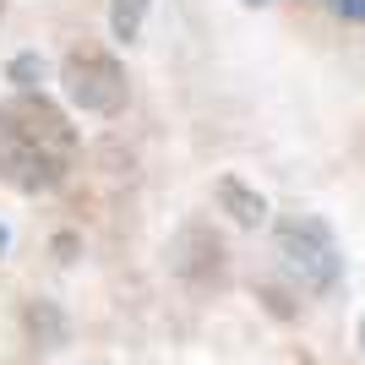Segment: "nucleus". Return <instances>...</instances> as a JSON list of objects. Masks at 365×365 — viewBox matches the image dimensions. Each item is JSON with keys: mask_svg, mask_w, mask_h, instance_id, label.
Instances as JSON below:
<instances>
[{"mask_svg": "<svg viewBox=\"0 0 365 365\" xmlns=\"http://www.w3.org/2000/svg\"><path fill=\"white\" fill-rule=\"evenodd\" d=\"M61 88L82 115H120L125 109V71L104 49H71L61 66Z\"/></svg>", "mask_w": 365, "mask_h": 365, "instance_id": "7ed1b4c3", "label": "nucleus"}, {"mask_svg": "<svg viewBox=\"0 0 365 365\" xmlns=\"http://www.w3.org/2000/svg\"><path fill=\"white\" fill-rule=\"evenodd\" d=\"M338 16H349V22H365V0H327Z\"/></svg>", "mask_w": 365, "mask_h": 365, "instance_id": "1a4fd4ad", "label": "nucleus"}, {"mask_svg": "<svg viewBox=\"0 0 365 365\" xmlns=\"http://www.w3.org/2000/svg\"><path fill=\"white\" fill-rule=\"evenodd\" d=\"M169 267H175L191 289H224L229 284V251L207 224H191L169 240Z\"/></svg>", "mask_w": 365, "mask_h": 365, "instance_id": "20e7f679", "label": "nucleus"}, {"mask_svg": "<svg viewBox=\"0 0 365 365\" xmlns=\"http://www.w3.org/2000/svg\"><path fill=\"white\" fill-rule=\"evenodd\" d=\"M6 76L16 82V93H38L44 88V76H49V66H44V55H11V66H6Z\"/></svg>", "mask_w": 365, "mask_h": 365, "instance_id": "6e6552de", "label": "nucleus"}, {"mask_svg": "<svg viewBox=\"0 0 365 365\" xmlns=\"http://www.w3.org/2000/svg\"><path fill=\"white\" fill-rule=\"evenodd\" d=\"M76 125L44 93H16L0 104V180L22 197H44L71 180Z\"/></svg>", "mask_w": 365, "mask_h": 365, "instance_id": "f257e3e1", "label": "nucleus"}, {"mask_svg": "<svg viewBox=\"0 0 365 365\" xmlns=\"http://www.w3.org/2000/svg\"><path fill=\"white\" fill-rule=\"evenodd\" d=\"M360 354H365V322H360Z\"/></svg>", "mask_w": 365, "mask_h": 365, "instance_id": "9b49d317", "label": "nucleus"}, {"mask_svg": "<svg viewBox=\"0 0 365 365\" xmlns=\"http://www.w3.org/2000/svg\"><path fill=\"white\" fill-rule=\"evenodd\" d=\"M251 6H262V0H251Z\"/></svg>", "mask_w": 365, "mask_h": 365, "instance_id": "ddd939ff", "label": "nucleus"}, {"mask_svg": "<svg viewBox=\"0 0 365 365\" xmlns=\"http://www.w3.org/2000/svg\"><path fill=\"white\" fill-rule=\"evenodd\" d=\"M6 245H11V235H6V224H0V257H6Z\"/></svg>", "mask_w": 365, "mask_h": 365, "instance_id": "9d476101", "label": "nucleus"}, {"mask_svg": "<svg viewBox=\"0 0 365 365\" xmlns=\"http://www.w3.org/2000/svg\"><path fill=\"white\" fill-rule=\"evenodd\" d=\"M28 327H33V338H38L44 349H61V344H66V317L49 300H33L28 305Z\"/></svg>", "mask_w": 365, "mask_h": 365, "instance_id": "423d86ee", "label": "nucleus"}, {"mask_svg": "<svg viewBox=\"0 0 365 365\" xmlns=\"http://www.w3.org/2000/svg\"><path fill=\"white\" fill-rule=\"evenodd\" d=\"M148 6L153 0H109V33H115L120 44H131L142 33V22H148Z\"/></svg>", "mask_w": 365, "mask_h": 365, "instance_id": "0eeeda50", "label": "nucleus"}, {"mask_svg": "<svg viewBox=\"0 0 365 365\" xmlns=\"http://www.w3.org/2000/svg\"><path fill=\"white\" fill-rule=\"evenodd\" d=\"M0 16H6V0H0Z\"/></svg>", "mask_w": 365, "mask_h": 365, "instance_id": "f8f14e48", "label": "nucleus"}, {"mask_svg": "<svg viewBox=\"0 0 365 365\" xmlns=\"http://www.w3.org/2000/svg\"><path fill=\"white\" fill-rule=\"evenodd\" d=\"M213 197H218V207H224L235 224H245V229H257L262 218H267V202H262V191H251V185L235 180V175H218V180H213Z\"/></svg>", "mask_w": 365, "mask_h": 365, "instance_id": "39448f33", "label": "nucleus"}, {"mask_svg": "<svg viewBox=\"0 0 365 365\" xmlns=\"http://www.w3.org/2000/svg\"><path fill=\"white\" fill-rule=\"evenodd\" d=\"M273 240H278V257H284L289 278L305 294H317V300L338 294V284H344V251H338L333 229L322 224L317 213H284Z\"/></svg>", "mask_w": 365, "mask_h": 365, "instance_id": "f03ea898", "label": "nucleus"}]
</instances>
